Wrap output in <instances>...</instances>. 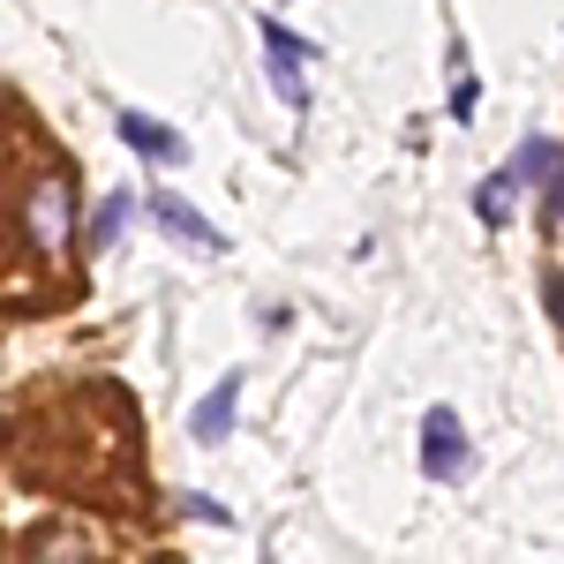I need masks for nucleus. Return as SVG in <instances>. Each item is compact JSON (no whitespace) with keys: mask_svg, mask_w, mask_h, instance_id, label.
Here are the masks:
<instances>
[{"mask_svg":"<svg viewBox=\"0 0 564 564\" xmlns=\"http://www.w3.org/2000/svg\"><path fill=\"white\" fill-rule=\"evenodd\" d=\"M263 45H271V84H279V98H286V106H302V98H308V84H302L308 45L294 39V31H279V15L263 23Z\"/></svg>","mask_w":564,"mask_h":564,"instance_id":"obj_3","label":"nucleus"},{"mask_svg":"<svg viewBox=\"0 0 564 564\" xmlns=\"http://www.w3.org/2000/svg\"><path fill=\"white\" fill-rule=\"evenodd\" d=\"M467 467H475V452H467L459 414H452V406H430V422H422V475L430 481H459Z\"/></svg>","mask_w":564,"mask_h":564,"instance_id":"obj_2","label":"nucleus"},{"mask_svg":"<svg viewBox=\"0 0 564 564\" xmlns=\"http://www.w3.org/2000/svg\"><path fill=\"white\" fill-rule=\"evenodd\" d=\"M234 406H241V377H218V391L188 414V436L196 444H218V436H234Z\"/></svg>","mask_w":564,"mask_h":564,"instance_id":"obj_5","label":"nucleus"},{"mask_svg":"<svg viewBox=\"0 0 564 564\" xmlns=\"http://www.w3.org/2000/svg\"><path fill=\"white\" fill-rule=\"evenodd\" d=\"M151 218H159L174 241H188V249H218V257H226V234H218L204 212H188L181 196H151Z\"/></svg>","mask_w":564,"mask_h":564,"instance_id":"obj_4","label":"nucleus"},{"mask_svg":"<svg viewBox=\"0 0 564 564\" xmlns=\"http://www.w3.org/2000/svg\"><path fill=\"white\" fill-rule=\"evenodd\" d=\"M512 188H520L512 174H489V181L475 188V212L489 218V226H505V218H512Z\"/></svg>","mask_w":564,"mask_h":564,"instance_id":"obj_9","label":"nucleus"},{"mask_svg":"<svg viewBox=\"0 0 564 564\" xmlns=\"http://www.w3.org/2000/svg\"><path fill=\"white\" fill-rule=\"evenodd\" d=\"M121 226H129V188H113V196L98 204V218H90V249H113Z\"/></svg>","mask_w":564,"mask_h":564,"instance_id":"obj_8","label":"nucleus"},{"mask_svg":"<svg viewBox=\"0 0 564 564\" xmlns=\"http://www.w3.org/2000/svg\"><path fill=\"white\" fill-rule=\"evenodd\" d=\"M23 218H31V241H39V257H68V241H76V188H68V174L53 166V174H39V188H31V204H23Z\"/></svg>","mask_w":564,"mask_h":564,"instance_id":"obj_1","label":"nucleus"},{"mask_svg":"<svg viewBox=\"0 0 564 564\" xmlns=\"http://www.w3.org/2000/svg\"><path fill=\"white\" fill-rule=\"evenodd\" d=\"M505 174H512V181H550V204L564 212V159H557V143H520Z\"/></svg>","mask_w":564,"mask_h":564,"instance_id":"obj_6","label":"nucleus"},{"mask_svg":"<svg viewBox=\"0 0 564 564\" xmlns=\"http://www.w3.org/2000/svg\"><path fill=\"white\" fill-rule=\"evenodd\" d=\"M121 135H129L143 159H166V166H181V159H188V143H181L166 121H151V113H121Z\"/></svg>","mask_w":564,"mask_h":564,"instance_id":"obj_7","label":"nucleus"}]
</instances>
